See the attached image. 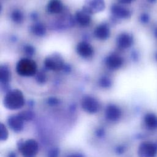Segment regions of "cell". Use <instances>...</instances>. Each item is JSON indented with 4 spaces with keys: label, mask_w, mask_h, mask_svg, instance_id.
<instances>
[{
    "label": "cell",
    "mask_w": 157,
    "mask_h": 157,
    "mask_svg": "<svg viewBox=\"0 0 157 157\" xmlns=\"http://www.w3.org/2000/svg\"><path fill=\"white\" fill-rule=\"evenodd\" d=\"M2 103L4 107L7 110H17L21 109L25 104L24 94L20 90H10L4 95Z\"/></svg>",
    "instance_id": "6da1fadb"
},
{
    "label": "cell",
    "mask_w": 157,
    "mask_h": 157,
    "mask_svg": "<svg viewBox=\"0 0 157 157\" xmlns=\"http://www.w3.org/2000/svg\"><path fill=\"white\" fill-rule=\"evenodd\" d=\"M36 62L28 58L20 59L16 64V72L21 77H32L37 72Z\"/></svg>",
    "instance_id": "7a4b0ae2"
},
{
    "label": "cell",
    "mask_w": 157,
    "mask_h": 157,
    "mask_svg": "<svg viewBox=\"0 0 157 157\" xmlns=\"http://www.w3.org/2000/svg\"><path fill=\"white\" fill-rule=\"evenodd\" d=\"M18 150L22 157H37L39 146L35 139H27L18 143Z\"/></svg>",
    "instance_id": "3957f363"
},
{
    "label": "cell",
    "mask_w": 157,
    "mask_h": 157,
    "mask_svg": "<svg viewBox=\"0 0 157 157\" xmlns=\"http://www.w3.org/2000/svg\"><path fill=\"white\" fill-rule=\"evenodd\" d=\"M81 107L86 113L93 115L98 113L100 109V103L94 97L86 95L82 98L81 100Z\"/></svg>",
    "instance_id": "277c9868"
},
{
    "label": "cell",
    "mask_w": 157,
    "mask_h": 157,
    "mask_svg": "<svg viewBox=\"0 0 157 157\" xmlns=\"http://www.w3.org/2000/svg\"><path fill=\"white\" fill-rule=\"evenodd\" d=\"M44 63L46 69L53 71H59L64 67L63 58L59 54L56 53L47 56L44 59Z\"/></svg>",
    "instance_id": "5b68a950"
},
{
    "label": "cell",
    "mask_w": 157,
    "mask_h": 157,
    "mask_svg": "<svg viewBox=\"0 0 157 157\" xmlns=\"http://www.w3.org/2000/svg\"><path fill=\"white\" fill-rule=\"evenodd\" d=\"M138 157H156L157 145L150 141L141 142L137 148Z\"/></svg>",
    "instance_id": "8992f818"
},
{
    "label": "cell",
    "mask_w": 157,
    "mask_h": 157,
    "mask_svg": "<svg viewBox=\"0 0 157 157\" xmlns=\"http://www.w3.org/2000/svg\"><path fill=\"white\" fill-rule=\"evenodd\" d=\"M123 112L121 108L115 104H108L104 111V116L105 119L112 123H115L118 121L122 117Z\"/></svg>",
    "instance_id": "52a82bcc"
},
{
    "label": "cell",
    "mask_w": 157,
    "mask_h": 157,
    "mask_svg": "<svg viewBox=\"0 0 157 157\" xmlns=\"http://www.w3.org/2000/svg\"><path fill=\"white\" fill-rule=\"evenodd\" d=\"M105 7L104 0H85L82 9L91 15L103 11Z\"/></svg>",
    "instance_id": "ba28073f"
},
{
    "label": "cell",
    "mask_w": 157,
    "mask_h": 157,
    "mask_svg": "<svg viewBox=\"0 0 157 157\" xmlns=\"http://www.w3.org/2000/svg\"><path fill=\"white\" fill-rule=\"evenodd\" d=\"M25 121L19 115H10L8 117L7 120V123L8 127L14 132H21L25 127Z\"/></svg>",
    "instance_id": "9c48e42d"
},
{
    "label": "cell",
    "mask_w": 157,
    "mask_h": 157,
    "mask_svg": "<svg viewBox=\"0 0 157 157\" xmlns=\"http://www.w3.org/2000/svg\"><path fill=\"white\" fill-rule=\"evenodd\" d=\"M76 51L80 56L85 59L92 57L94 54V49L92 45L85 41L78 43L76 47Z\"/></svg>",
    "instance_id": "30bf717a"
},
{
    "label": "cell",
    "mask_w": 157,
    "mask_h": 157,
    "mask_svg": "<svg viewBox=\"0 0 157 157\" xmlns=\"http://www.w3.org/2000/svg\"><path fill=\"white\" fill-rule=\"evenodd\" d=\"M123 64V58L115 53L109 55L105 59V65L110 70H117Z\"/></svg>",
    "instance_id": "8fae6325"
},
{
    "label": "cell",
    "mask_w": 157,
    "mask_h": 157,
    "mask_svg": "<svg viewBox=\"0 0 157 157\" xmlns=\"http://www.w3.org/2000/svg\"><path fill=\"white\" fill-rule=\"evenodd\" d=\"M133 37L129 33H122L117 38V45L119 48L126 49L133 44Z\"/></svg>",
    "instance_id": "7c38bea8"
},
{
    "label": "cell",
    "mask_w": 157,
    "mask_h": 157,
    "mask_svg": "<svg viewBox=\"0 0 157 157\" xmlns=\"http://www.w3.org/2000/svg\"><path fill=\"white\" fill-rule=\"evenodd\" d=\"M94 36L99 40H105L110 35V30L106 23H102L98 25L94 31Z\"/></svg>",
    "instance_id": "4fadbf2b"
},
{
    "label": "cell",
    "mask_w": 157,
    "mask_h": 157,
    "mask_svg": "<svg viewBox=\"0 0 157 157\" xmlns=\"http://www.w3.org/2000/svg\"><path fill=\"white\" fill-rule=\"evenodd\" d=\"M111 12L116 17L122 19L128 18L131 15V12L129 9L118 4H113L112 6Z\"/></svg>",
    "instance_id": "5bb4252c"
},
{
    "label": "cell",
    "mask_w": 157,
    "mask_h": 157,
    "mask_svg": "<svg viewBox=\"0 0 157 157\" xmlns=\"http://www.w3.org/2000/svg\"><path fill=\"white\" fill-rule=\"evenodd\" d=\"M145 126L150 131L157 129V115L153 112H148L143 118Z\"/></svg>",
    "instance_id": "9a60e30c"
},
{
    "label": "cell",
    "mask_w": 157,
    "mask_h": 157,
    "mask_svg": "<svg viewBox=\"0 0 157 157\" xmlns=\"http://www.w3.org/2000/svg\"><path fill=\"white\" fill-rule=\"evenodd\" d=\"M75 21L82 26H87L91 22V15L83 9L76 12L75 16Z\"/></svg>",
    "instance_id": "2e32d148"
},
{
    "label": "cell",
    "mask_w": 157,
    "mask_h": 157,
    "mask_svg": "<svg viewBox=\"0 0 157 157\" xmlns=\"http://www.w3.org/2000/svg\"><path fill=\"white\" fill-rule=\"evenodd\" d=\"M63 4L61 0H50L47 6L48 13L56 14L61 12L63 10Z\"/></svg>",
    "instance_id": "e0dca14e"
},
{
    "label": "cell",
    "mask_w": 157,
    "mask_h": 157,
    "mask_svg": "<svg viewBox=\"0 0 157 157\" xmlns=\"http://www.w3.org/2000/svg\"><path fill=\"white\" fill-rule=\"evenodd\" d=\"M10 80V72L6 66H1L0 68V82L1 84L6 85Z\"/></svg>",
    "instance_id": "ac0fdd59"
},
{
    "label": "cell",
    "mask_w": 157,
    "mask_h": 157,
    "mask_svg": "<svg viewBox=\"0 0 157 157\" xmlns=\"http://www.w3.org/2000/svg\"><path fill=\"white\" fill-rule=\"evenodd\" d=\"M32 32L37 36H42L46 33V28L42 23H36L31 27Z\"/></svg>",
    "instance_id": "d6986e66"
},
{
    "label": "cell",
    "mask_w": 157,
    "mask_h": 157,
    "mask_svg": "<svg viewBox=\"0 0 157 157\" xmlns=\"http://www.w3.org/2000/svg\"><path fill=\"white\" fill-rule=\"evenodd\" d=\"M11 18L13 21L16 23H21L24 19L23 13L18 9H15L12 12Z\"/></svg>",
    "instance_id": "ffe728a7"
},
{
    "label": "cell",
    "mask_w": 157,
    "mask_h": 157,
    "mask_svg": "<svg viewBox=\"0 0 157 157\" xmlns=\"http://www.w3.org/2000/svg\"><path fill=\"white\" fill-rule=\"evenodd\" d=\"M0 131H1V136H0V139L1 142L6 141L9 138V131L7 129V126L3 124L2 123H1L0 124Z\"/></svg>",
    "instance_id": "44dd1931"
},
{
    "label": "cell",
    "mask_w": 157,
    "mask_h": 157,
    "mask_svg": "<svg viewBox=\"0 0 157 157\" xmlns=\"http://www.w3.org/2000/svg\"><path fill=\"white\" fill-rule=\"evenodd\" d=\"M19 115L21 117V118L24 120V121L25 122L31 120L33 118V117L32 112H31L29 111H23V112H21L19 113Z\"/></svg>",
    "instance_id": "7402d4cb"
},
{
    "label": "cell",
    "mask_w": 157,
    "mask_h": 157,
    "mask_svg": "<svg viewBox=\"0 0 157 157\" xmlns=\"http://www.w3.org/2000/svg\"><path fill=\"white\" fill-rule=\"evenodd\" d=\"M111 81L107 77H102L99 80V85L102 88H109L111 85Z\"/></svg>",
    "instance_id": "603a6c76"
},
{
    "label": "cell",
    "mask_w": 157,
    "mask_h": 157,
    "mask_svg": "<svg viewBox=\"0 0 157 157\" xmlns=\"http://www.w3.org/2000/svg\"><path fill=\"white\" fill-rule=\"evenodd\" d=\"M25 53L28 55H32L34 53V48L31 45H26L24 48Z\"/></svg>",
    "instance_id": "cb8c5ba5"
},
{
    "label": "cell",
    "mask_w": 157,
    "mask_h": 157,
    "mask_svg": "<svg viewBox=\"0 0 157 157\" xmlns=\"http://www.w3.org/2000/svg\"><path fill=\"white\" fill-rule=\"evenodd\" d=\"M48 103L52 105H55L58 104V99H57L56 98H50L48 100Z\"/></svg>",
    "instance_id": "d4e9b609"
},
{
    "label": "cell",
    "mask_w": 157,
    "mask_h": 157,
    "mask_svg": "<svg viewBox=\"0 0 157 157\" xmlns=\"http://www.w3.org/2000/svg\"><path fill=\"white\" fill-rule=\"evenodd\" d=\"M140 20L141 21H142L143 23H147L149 20V17L147 14L146 13H144L141 15L140 17Z\"/></svg>",
    "instance_id": "484cf974"
},
{
    "label": "cell",
    "mask_w": 157,
    "mask_h": 157,
    "mask_svg": "<svg viewBox=\"0 0 157 157\" xmlns=\"http://www.w3.org/2000/svg\"><path fill=\"white\" fill-rule=\"evenodd\" d=\"M37 80L40 83H44L45 81V75H44L43 74H40L38 75Z\"/></svg>",
    "instance_id": "4316f807"
},
{
    "label": "cell",
    "mask_w": 157,
    "mask_h": 157,
    "mask_svg": "<svg viewBox=\"0 0 157 157\" xmlns=\"http://www.w3.org/2000/svg\"><path fill=\"white\" fill-rule=\"evenodd\" d=\"M67 157H84V156L80 153H74L68 155Z\"/></svg>",
    "instance_id": "83f0119b"
},
{
    "label": "cell",
    "mask_w": 157,
    "mask_h": 157,
    "mask_svg": "<svg viewBox=\"0 0 157 157\" xmlns=\"http://www.w3.org/2000/svg\"><path fill=\"white\" fill-rule=\"evenodd\" d=\"M125 150V148L123 146H120V147H118L117 148V153L118 154H121L123 153V151H124Z\"/></svg>",
    "instance_id": "f1b7e54d"
},
{
    "label": "cell",
    "mask_w": 157,
    "mask_h": 157,
    "mask_svg": "<svg viewBox=\"0 0 157 157\" xmlns=\"http://www.w3.org/2000/svg\"><path fill=\"white\" fill-rule=\"evenodd\" d=\"M118 2L121 4H130L132 2H133L134 0H118Z\"/></svg>",
    "instance_id": "f546056e"
},
{
    "label": "cell",
    "mask_w": 157,
    "mask_h": 157,
    "mask_svg": "<svg viewBox=\"0 0 157 157\" xmlns=\"http://www.w3.org/2000/svg\"><path fill=\"white\" fill-rule=\"evenodd\" d=\"M7 157H17V155L15 153H14L13 151H11L9 153Z\"/></svg>",
    "instance_id": "4dcf8cb0"
},
{
    "label": "cell",
    "mask_w": 157,
    "mask_h": 157,
    "mask_svg": "<svg viewBox=\"0 0 157 157\" xmlns=\"http://www.w3.org/2000/svg\"><path fill=\"white\" fill-rule=\"evenodd\" d=\"M155 36H156V37L157 38V28L155 29Z\"/></svg>",
    "instance_id": "1f68e13d"
},
{
    "label": "cell",
    "mask_w": 157,
    "mask_h": 157,
    "mask_svg": "<svg viewBox=\"0 0 157 157\" xmlns=\"http://www.w3.org/2000/svg\"><path fill=\"white\" fill-rule=\"evenodd\" d=\"M147 1L150 2H154L155 1H156V0H147Z\"/></svg>",
    "instance_id": "d6a6232c"
},
{
    "label": "cell",
    "mask_w": 157,
    "mask_h": 157,
    "mask_svg": "<svg viewBox=\"0 0 157 157\" xmlns=\"http://www.w3.org/2000/svg\"><path fill=\"white\" fill-rule=\"evenodd\" d=\"M155 58H156V59L157 60V53H156V56H155Z\"/></svg>",
    "instance_id": "836d02e7"
}]
</instances>
